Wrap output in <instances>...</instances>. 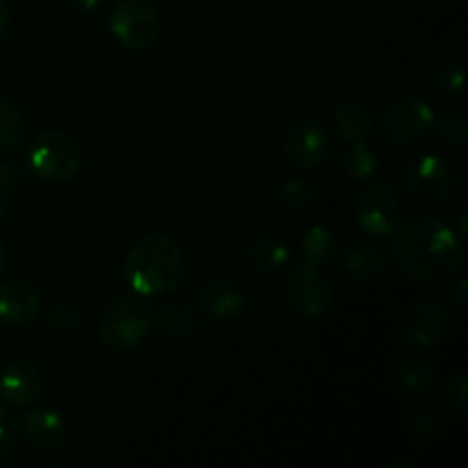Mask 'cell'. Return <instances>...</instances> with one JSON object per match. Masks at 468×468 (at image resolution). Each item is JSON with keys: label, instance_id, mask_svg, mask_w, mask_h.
<instances>
[{"label": "cell", "instance_id": "6da1fadb", "mask_svg": "<svg viewBox=\"0 0 468 468\" xmlns=\"http://www.w3.org/2000/svg\"><path fill=\"white\" fill-rule=\"evenodd\" d=\"M396 265L414 282L441 283L460 272L464 242L437 218H416L396 229L393 238Z\"/></svg>", "mask_w": 468, "mask_h": 468}, {"label": "cell", "instance_id": "7a4b0ae2", "mask_svg": "<svg viewBox=\"0 0 468 468\" xmlns=\"http://www.w3.org/2000/svg\"><path fill=\"white\" fill-rule=\"evenodd\" d=\"M186 277V254L174 238L146 233L128 250L126 279L140 297H165Z\"/></svg>", "mask_w": 468, "mask_h": 468}, {"label": "cell", "instance_id": "3957f363", "mask_svg": "<svg viewBox=\"0 0 468 468\" xmlns=\"http://www.w3.org/2000/svg\"><path fill=\"white\" fill-rule=\"evenodd\" d=\"M155 329V311L142 297H117L99 320V338L108 350L128 352L140 347Z\"/></svg>", "mask_w": 468, "mask_h": 468}, {"label": "cell", "instance_id": "277c9868", "mask_svg": "<svg viewBox=\"0 0 468 468\" xmlns=\"http://www.w3.org/2000/svg\"><path fill=\"white\" fill-rule=\"evenodd\" d=\"M32 176L46 183H67L80 174L85 151L80 142L62 131H44L30 142L26 154Z\"/></svg>", "mask_w": 468, "mask_h": 468}, {"label": "cell", "instance_id": "5b68a950", "mask_svg": "<svg viewBox=\"0 0 468 468\" xmlns=\"http://www.w3.org/2000/svg\"><path fill=\"white\" fill-rule=\"evenodd\" d=\"M110 32L126 50H146L160 35V14L151 0H117L110 14Z\"/></svg>", "mask_w": 468, "mask_h": 468}, {"label": "cell", "instance_id": "8992f818", "mask_svg": "<svg viewBox=\"0 0 468 468\" xmlns=\"http://www.w3.org/2000/svg\"><path fill=\"white\" fill-rule=\"evenodd\" d=\"M288 309L295 315L306 320L323 318L329 314L334 304V288L327 274L318 265H300L292 268L283 286Z\"/></svg>", "mask_w": 468, "mask_h": 468}, {"label": "cell", "instance_id": "52a82bcc", "mask_svg": "<svg viewBox=\"0 0 468 468\" xmlns=\"http://www.w3.org/2000/svg\"><path fill=\"white\" fill-rule=\"evenodd\" d=\"M410 195L423 206H441L455 192V169L443 155H416L405 169Z\"/></svg>", "mask_w": 468, "mask_h": 468}, {"label": "cell", "instance_id": "ba28073f", "mask_svg": "<svg viewBox=\"0 0 468 468\" xmlns=\"http://www.w3.org/2000/svg\"><path fill=\"white\" fill-rule=\"evenodd\" d=\"M359 227L370 236H391L400 227V199L387 176H370L359 197L356 208Z\"/></svg>", "mask_w": 468, "mask_h": 468}, {"label": "cell", "instance_id": "9c48e42d", "mask_svg": "<svg viewBox=\"0 0 468 468\" xmlns=\"http://www.w3.org/2000/svg\"><path fill=\"white\" fill-rule=\"evenodd\" d=\"M437 123L432 105L416 94L393 101L382 114V131L393 144H411L428 135Z\"/></svg>", "mask_w": 468, "mask_h": 468}, {"label": "cell", "instance_id": "30bf717a", "mask_svg": "<svg viewBox=\"0 0 468 468\" xmlns=\"http://www.w3.org/2000/svg\"><path fill=\"white\" fill-rule=\"evenodd\" d=\"M448 329H451V314L432 302L410 304L400 311L396 320V332L400 341H405L407 346L420 347V350L439 346L446 338Z\"/></svg>", "mask_w": 468, "mask_h": 468}, {"label": "cell", "instance_id": "8fae6325", "mask_svg": "<svg viewBox=\"0 0 468 468\" xmlns=\"http://www.w3.org/2000/svg\"><path fill=\"white\" fill-rule=\"evenodd\" d=\"M282 149L292 167L302 169V172H314L329 160L332 142L318 123L300 119V122H292L286 126L282 137Z\"/></svg>", "mask_w": 468, "mask_h": 468}, {"label": "cell", "instance_id": "7c38bea8", "mask_svg": "<svg viewBox=\"0 0 468 468\" xmlns=\"http://www.w3.org/2000/svg\"><path fill=\"white\" fill-rule=\"evenodd\" d=\"M44 314L41 291L27 279H7L0 283V323L14 329L32 327Z\"/></svg>", "mask_w": 468, "mask_h": 468}, {"label": "cell", "instance_id": "4fadbf2b", "mask_svg": "<svg viewBox=\"0 0 468 468\" xmlns=\"http://www.w3.org/2000/svg\"><path fill=\"white\" fill-rule=\"evenodd\" d=\"M44 393V373L32 359H14L0 373V402L5 407H30Z\"/></svg>", "mask_w": 468, "mask_h": 468}, {"label": "cell", "instance_id": "5bb4252c", "mask_svg": "<svg viewBox=\"0 0 468 468\" xmlns=\"http://www.w3.org/2000/svg\"><path fill=\"white\" fill-rule=\"evenodd\" d=\"M18 430L32 448L41 452H58L71 439V428L59 411L48 407L27 410L18 420Z\"/></svg>", "mask_w": 468, "mask_h": 468}, {"label": "cell", "instance_id": "9a60e30c", "mask_svg": "<svg viewBox=\"0 0 468 468\" xmlns=\"http://www.w3.org/2000/svg\"><path fill=\"white\" fill-rule=\"evenodd\" d=\"M197 304L208 318L218 320V323H229V320H236L245 311L247 295L236 282L213 279V282H206L199 288Z\"/></svg>", "mask_w": 468, "mask_h": 468}, {"label": "cell", "instance_id": "2e32d148", "mask_svg": "<svg viewBox=\"0 0 468 468\" xmlns=\"http://www.w3.org/2000/svg\"><path fill=\"white\" fill-rule=\"evenodd\" d=\"M332 126L347 146L370 144L375 135V119L359 101H341L332 112Z\"/></svg>", "mask_w": 468, "mask_h": 468}, {"label": "cell", "instance_id": "e0dca14e", "mask_svg": "<svg viewBox=\"0 0 468 468\" xmlns=\"http://www.w3.org/2000/svg\"><path fill=\"white\" fill-rule=\"evenodd\" d=\"M341 268L355 282H370L388 268V256L375 242H350L341 251Z\"/></svg>", "mask_w": 468, "mask_h": 468}, {"label": "cell", "instance_id": "ac0fdd59", "mask_svg": "<svg viewBox=\"0 0 468 468\" xmlns=\"http://www.w3.org/2000/svg\"><path fill=\"white\" fill-rule=\"evenodd\" d=\"M393 382L410 400L425 398L434 387V368L420 356H400L393 364Z\"/></svg>", "mask_w": 468, "mask_h": 468}, {"label": "cell", "instance_id": "d6986e66", "mask_svg": "<svg viewBox=\"0 0 468 468\" xmlns=\"http://www.w3.org/2000/svg\"><path fill=\"white\" fill-rule=\"evenodd\" d=\"M155 327H160V332L172 341L186 343L197 334L199 320H197L195 309L186 300H176L167 302L155 311Z\"/></svg>", "mask_w": 468, "mask_h": 468}, {"label": "cell", "instance_id": "ffe728a7", "mask_svg": "<svg viewBox=\"0 0 468 468\" xmlns=\"http://www.w3.org/2000/svg\"><path fill=\"white\" fill-rule=\"evenodd\" d=\"M247 259L261 272H277L291 261V247L283 238L274 236V233H263L250 242Z\"/></svg>", "mask_w": 468, "mask_h": 468}, {"label": "cell", "instance_id": "44dd1931", "mask_svg": "<svg viewBox=\"0 0 468 468\" xmlns=\"http://www.w3.org/2000/svg\"><path fill=\"white\" fill-rule=\"evenodd\" d=\"M27 140V119L14 101H0V155L14 154Z\"/></svg>", "mask_w": 468, "mask_h": 468}, {"label": "cell", "instance_id": "7402d4cb", "mask_svg": "<svg viewBox=\"0 0 468 468\" xmlns=\"http://www.w3.org/2000/svg\"><path fill=\"white\" fill-rule=\"evenodd\" d=\"M338 238L329 231L327 227H311L306 236L302 238V254L304 263L309 265H324L336 256Z\"/></svg>", "mask_w": 468, "mask_h": 468}, {"label": "cell", "instance_id": "603a6c76", "mask_svg": "<svg viewBox=\"0 0 468 468\" xmlns=\"http://www.w3.org/2000/svg\"><path fill=\"white\" fill-rule=\"evenodd\" d=\"M314 206V187L304 181V178L295 176L291 181L283 183L282 187V208L288 215L297 218V215H306Z\"/></svg>", "mask_w": 468, "mask_h": 468}, {"label": "cell", "instance_id": "cb8c5ba5", "mask_svg": "<svg viewBox=\"0 0 468 468\" xmlns=\"http://www.w3.org/2000/svg\"><path fill=\"white\" fill-rule=\"evenodd\" d=\"M439 405L446 414L455 416V419H468V379L466 375H455L451 382L443 387L441 396H439Z\"/></svg>", "mask_w": 468, "mask_h": 468}, {"label": "cell", "instance_id": "d4e9b609", "mask_svg": "<svg viewBox=\"0 0 468 468\" xmlns=\"http://www.w3.org/2000/svg\"><path fill=\"white\" fill-rule=\"evenodd\" d=\"M464 69L460 62H448L443 64L437 71V90L451 103L460 105L464 101Z\"/></svg>", "mask_w": 468, "mask_h": 468}, {"label": "cell", "instance_id": "484cf974", "mask_svg": "<svg viewBox=\"0 0 468 468\" xmlns=\"http://www.w3.org/2000/svg\"><path fill=\"white\" fill-rule=\"evenodd\" d=\"M346 172L350 178H370L378 172V155L370 149V144L350 146V154L346 158Z\"/></svg>", "mask_w": 468, "mask_h": 468}, {"label": "cell", "instance_id": "4316f807", "mask_svg": "<svg viewBox=\"0 0 468 468\" xmlns=\"http://www.w3.org/2000/svg\"><path fill=\"white\" fill-rule=\"evenodd\" d=\"M18 437H21L18 420L14 419V414L7 407L0 405V464H5L14 455Z\"/></svg>", "mask_w": 468, "mask_h": 468}, {"label": "cell", "instance_id": "83f0119b", "mask_svg": "<svg viewBox=\"0 0 468 468\" xmlns=\"http://www.w3.org/2000/svg\"><path fill=\"white\" fill-rule=\"evenodd\" d=\"M411 437L419 441H430L441 432V414L434 410H419L410 419Z\"/></svg>", "mask_w": 468, "mask_h": 468}, {"label": "cell", "instance_id": "f1b7e54d", "mask_svg": "<svg viewBox=\"0 0 468 468\" xmlns=\"http://www.w3.org/2000/svg\"><path fill=\"white\" fill-rule=\"evenodd\" d=\"M439 131V137H441L446 144L451 146H462L468 140V126L466 119L462 114H448L441 122L434 123Z\"/></svg>", "mask_w": 468, "mask_h": 468}, {"label": "cell", "instance_id": "f546056e", "mask_svg": "<svg viewBox=\"0 0 468 468\" xmlns=\"http://www.w3.org/2000/svg\"><path fill=\"white\" fill-rule=\"evenodd\" d=\"M48 318H50V324H53L58 332L71 334L80 327L82 314H80V309L73 304H55L53 309H50Z\"/></svg>", "mask_w": 468, "mask_h": 468}, {"label": "cell", "instance_id": "4dcf8cb0", "mask_svg": "<svg viewBox=\"0 0 468 468\" xmlns=\"http://www.w3.org/2000/svg\"><path fill=\"white\" fill-rule=\"evenodd\" d=\"M21 183V172L14 165L0 163V197H7Z\"/></svg>", "mask_w": 468, "mask_h": 468}, {"label": "cell", "instance_id": "1f68e13d", "mask_svg": "<svg viewBox=\"0 0 468 468\" xmlns=\"http://www.w3.org/2000/svg\"><path fill=\"white\" fill-rule=\"evenodd\" d=\"M448 304L455 306V309H466L468 304V282L464 277L457 279L455 283L451 286V291H448Z\"/></svg>", "mask_w": 468, "mask_h": 468}, {"label": "cell", "instance_id": "d6a6232c", "mask_svg": "<svg viewBox=\"0 0 468 468\" xmlns=\"http://www.w3.org/2000/svg\"><path fill=\"white\" fill-rule=\"evenodd\" d=\"M457 231H460V236L464 238L468 233V222H466V199L462 197L460 201H457Z\"/></svg>", "mask_w": 468, "mask_h": 468}, {"label": "cell", "instance_id": "836d02e7", "mask_svg": "<svg viewBox=\"0 0 468 468\" xmlns=\"http://www.w3.org/2000/svg\"><path fill=\"white\" fill-rule=\"evenodd\" d=\"M9 23H12V12H9V5L5 0H0V37H5V32L9 30Z\"/></svg>", "mask_w": 468, "mask_h": 468}, {"label": "cell", "instance_id": "e575fe53", "mask_svg": "<svg viewBox=\"0 0 468 468\" xmlns=\"http://www.w3.org/2000/svg\"><path fill=\"white\" fill-rule=\"evenodd\" d=\"M73 5H76L78 9H82V12H96V9L103 7L108 0H71Z\"/></svg>", "mask_w": 468, "mask_h": 468}, {"label": "cell", "instance_id": "d590c367", "mask_svg": "<svg viewBox=\"0 0 468 468\" xmlns=\"http://www.w3.org/2000/svg\"><path fill=\"white\" fill-rule=\"evenodd\" d=\"M7 268H9V251L7 247H5V242L0 240V277L7 272Z\"/></svg>", "mask_w": 468, "mask_h": 468}, {"label": "cell", "instance_id": "8d00e7d4", "mask_svg": "<svg viewBox=\"0 0 468 468\" xmlns=\"http://www.w3.org/2000/svg\"><path fill=\"white\" fill-rule=\"evenodd\" d=\"M5 210H7V206H5V197H0V224H3L5 219Z\"/></svg>", "mask_w": 468, "mask_h": 468}]
</instances>
